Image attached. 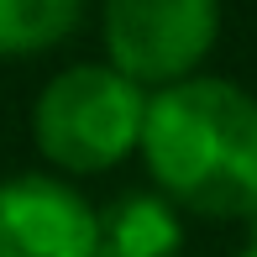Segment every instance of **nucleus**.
Masks as SVG:
<instances>
[{"instance_id":"nucleus-1","label":"nucleus","mask_w":257,"mask_h":257,"mask_svg":"<svg viewBox=\"0 0 257 257\" xmlns=\"http://www.w3.org/2000/svg\"><path fill=\"white\" fill-rule=\"evenodd\" d=\"M147 173L173 210L210 220L257 215V95L231 79H179L147 95Z\"/></svg>"},{"instance_id":"nucleus-2","label":"nucleus","mask_w":257,"mask_h":257,"mask_svg":"<svg viewBox=\"0 0 257 257\" xmlns=\"http://www.w3.org/2000/svg\"><path fill=\"white\" fill-rule=\"evenodd\" d=\"M147 89L110 63H74L42 84L32 105V142L63 173H105L142 147Z\"/></svg>"},{"instance_id":"nucleus-3","label":"nucleus","mask_w":257,"mask_h":257,"mask_svg":"<svg viewBox=\"0 0 257 257\" xmlns=\"http://www.w3.org/2000/svg\"><path fill=\"white\" fill-rule=\"evenodd\" d=\"M110 68L142 89L194 79L220 37V0H105L100 11Z\"/></svg>"},{"instance_id":"nucleus-4","label":"nucleus","mask_w":257,"mask_h":257,"mask_svg":"<svg viewBox=\"0 0 257 257\" xmlns=\"http://www.w3.org/2000/svg\"><path fill=\"white\" fill-rule=\"evenodd\" d=\"M100 210L53 173L0 184V257H95Z\"/></svg>"},{"instance_id":"nucleus-5","label":"nucleus","mask_w":257,"mask_h":257,"mask_svg":"<svg viewBox=\"0 0 257 257\" xmlns=\"http://www.w3.org/2000/svg\"><path fill=\"white\" fill-rule=\"evenodd\" d=\"M184 226L163 194H121L100 210V252L95 257H179Z\"/></svg>"},{"instance_id":"nucleus-6","label":"nucleus","mask_w":257,"mask_h":257,"mask_svg":"<svg viewBox=\"0 0 257 257\" xmlns=\"http://www.w3.org/2000/svg\"><path fill=\"white\" fill-rule=\"evenodd\" d=\"M84 16V0H0V58L48 53Z\"/></svg>"},{"instance_id":"nucleus-7","label":"nucleus","mask_w":257,"mask_h":257,"mask_svg":"<svg viewBox=\"0 0 257 257\" xmlns=\"http://www.w3.org/2000/svg\"><path fill=\"white\" fill-rule=\"evenodd\" d=\"M236 257H257V215H252V236H247V247H241Z\"/></svg>"}]
</instances>
